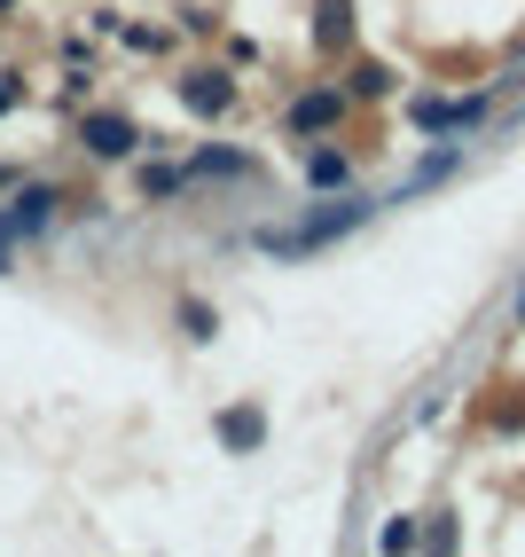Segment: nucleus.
I'll return each mask as SVG.
<instances>
[{
    "label": "nucleus",
    "mask_w": 525,
    "mask_h": 557,
    "mask_svg": "<svg viewBox=\"0 0 525 557\" xmlns=\"http://www.w3.org/2000/svg\"><path fill=\"white\" fill-rule=\"evenodd\" d=\"M416 119L424 126H478L486 119V95H471V102H416Z\"/></svg>",
    "instance_id": "nucleus-1"
}]
</instances>
